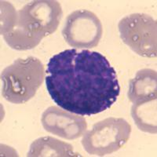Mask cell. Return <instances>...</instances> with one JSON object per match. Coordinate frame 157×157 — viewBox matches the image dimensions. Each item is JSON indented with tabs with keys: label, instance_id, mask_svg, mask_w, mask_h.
I'll return each instance as SVG.
<instances>
[{
	"label": "cell",
	"instance_id": "10",
	"mask_svg": "<svg viewBox=\"0 0 157 157\" xmlns=\"http://www.w3.org/2000/svg\"><path fill=\"white\" fill-rule=\"evenodd\" d=\"M156 99L133 104L131 116L140 130L149 134H156Z\"/></svg>",
	"mask_w": 157,
	"mask_h": 157
},
{
	"label": "cell",
	"instance_id": "8",
	"mask_svg": "<svg viewBox=\"0 0 157 157\" xmlns=\"http://www.w3.org/2000/svg\"><path fill=\"white\" fill-rule=\"evenodd\" d=\"M129 100L133 104L155 99L157 98L156 71L143 68L136 73L135 77L129 82Z\"/></svg>",
	"mask_w": 157,
	"mask_h": 157
},
{
	"label": "cell",
	"instance_id": "1",
	"mask_svg": "<svg viewBox=\"0 0 157 157\" xmlns=\"http://www.w3.org/2000/svg\"><path fill=\"white\" fill-rule=\"evenodd\" d=\"M47 91L60 108L90 116L110 109L120 94L115 68L101 54L68 49L49 60Z\"/></svg>",
	"mask_w": 157,
	"mask_h": 157
},
{
	"label": "cell",
	"instance_id": "7",
	"mask_svg": "<svg viewBox=\"0 0 157 157\" xmlns=\"http://www.w3.org/2000/svg\"><path fill=\"white\" fill-rule=\"evenodd\" d=\"M41 123L46 131L67 140L82 137L87 128L83 116L57 106H50L43 112Z\"/></svg>",
	"mask_w": 157,
	"mask_h": 157
},
{
	"label": "cell",
	"instance_id": "9",
	"mask_svg": "<svg viewBox=\"0 0 157 157\" xmlns=\"http://www.w3.org/2000/svg\"><path fill=\"white\" fill-rule=\"evenodd\" d=\"M28 157L81 156L74 152L73 146L53 137H42L31 144Z\"/></svg>",
	"mask_w": 157,
	"mask_h": 157
},
{
	"label": "cell",
	"instance_id": "4",
	"mask_svg": "<svg viewBox=\"0 0 157 157\" xmlns=\"http://www.w3.org/2000/svg\"><path fill=\"white\" fill-rule=\"evenodd\" d=\"M131 126L123 118L109 117L94 123L82 135L84 150L92 155L104 156L122 148L128 141Z\"/></svg>",
	"mask_w": 157,
	"mask_h": 157
},
{
	"label": "cell",
	"instance_id": "2",
	"mask_svg": "<svg viewBox=\"0 0 157 157\" xmlns=\"http://www.w3.org/2000/svg\"><path fill=\"white\" fill-rule=\"evenodd\" d=\"M1 35L10 48L28 50L57 29L63 16L61 3L54 0L29 2L19 10L10 2H1Z\"/></svg>",
	"mask_w": 157,
	"mask_h": 157
},
{
	"label": "cell",
	"instance_id": "5",
	"mask_svg": "<svg viewBox=\"0 0 157 157\" xmlns=\"http://www.w3.org/2000/svg\"><path fill=\"white\" fill-rule=\"evenodd\" d=\"M122 41L135 54L145 57L157 55V23L150 15L132 13L118 24Z\"/></svg>",
	"mask_w": 157,
	"mask_h": 157
},
{
	"label": "cell",
	"instance_id": "3",
	"mask_svg": "<svg viewBox=\"0 0 157 157\" xmlns=\"http://www.w3.org/2000/svg\"><path fill=\"white\" fill-rule=\"evenodd\" d=\"M45 78L44 65L39 58H18L2 70V95L13 104H25L36 95Z\"/></svg>",
	"mask_w": 157,
	"mask_h": 157
},
{
	"label": "cell",
	"instance_id": "6",
	"mask_svg": "<svg viewBox=\"0 0 157 157\" xmlns=\"http://www.w3.org/2000/svg\"><path fill=\"white\" fill-rule=\"evenodd\" d=\"M103 35V26L95 13L87 10H77L65 20L62 36L70 47L90 49L97 47Z\"/></svg>",
	"mask_w": 157,
	"mask_h": 157
}]
</instances>
